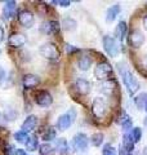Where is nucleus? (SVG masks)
<instances>
[{"mask_svg": "<svg viewBox=\"0 0 147 155\" xmlns=\"http://www.w3.org/2000/svg\"><path fill=\"white\" fill-rule=\"evenodd\" d=\"M117 69H119V72L122 78V83L126 87V89H128V93L130 96H133L137 91L139 89V83L138 80L134 78V75L130 72V70L126 67V65L124 62H121V64H117Z\"/></svg>", "mask_w": 147, "mask_h": 155, "instance_id": "f257e3e1", "label": "nucleus"}, {"mask_svg": "<svg viewBox=\"0 0 147 155\" xmlns=\"http://www.w3.org/2000/svg\"><path fill=\"white\" fill-rule=\"evenodd\" d=\"M39 53H40L41 57H44L48 61L60 60V51H58V48L54 43H44V44L39 48Z\"/></svg>", "mask_w": 147, "mask_h": 155, "instance_id": "f03ea898", "label": "nucleus"}, {"mask_svg": "<svg viewBox=\"0 0 147 155\" xmlns=\"http://www.w3.org/2000/svg\"><path fill=\"white\" fill-rule=\"evenodd\" d=\"M75 119H76V111L75 110H68L67 113L65 114H62L61 116H58V119H57V124H56V127L58 130H66L68 129L72 125V123L75 122Z\"/></svg>", "mask_w": 147, "mask_h": 155, "instance_id": "7ed1b4c3", "label": "nucleus"}, {"mask_svg": "<svg viewBox=\"0 0 147 155\" xmlns=\"http://www.w3.org/2000/svg\"><path fill=\"white\" fill-rule=\"evenodd\" d=\"M112 72V67L110 64L107 62H101L98 64L94 69V76L97 80H101V81H106L107 78L110 76V74Z\"/></svg>", "mask_w": 147, "mask_h": 155, "instance_id": "20e7f679", "label": "nucleus"}, {"mask_svg": "<svg viewBox=\"0 0 147 155\" xmlns=\"http://www.w3.org/2000/svg\"><path fill=\"white\" fill-rule=\"evenodd\" d=\"M107 109H109L107 107V102L103 98H100V97L94 98L93 105H92V111H93V114H94V116H97V118H103L107 113Z\"/></svg>", "mask_w": 147, "mask_h": 155, "instance_id": "39448f33", "label": "nucleus"}, {"mask_svg": "<svg viewBox=\"0 0 147 155\" xmlns=\"http://www.w3.org/2000/svg\"><path fill=\"white\" fill-rule=\"evenodd\" d=\"M103 48L106 53L109 54L110 57H116L117 53H119V47H117V43L116 40L112 36H105L103 38Z\"/></svg>", "mask_w": 147, "mask_h": 155, "instance_id": "423d86ee", "label": "nucleus"}, {"mask_svg": "<svg viewBox=\"0 0 147 155\" xmlns=\"http://www.w3.org/2000/svg\"><path fill=\"white\" fill-rule=\"evenodd\" d=\"M88 142H89V140H88L85 133H77L74 136V138H72V146L75 150H77V151H84V150H87Z\"/></svg>", "mask_w": 147, "mask_h": 155, "instance_id": "0eeeda50", "label": "nucleus"}, {"mask_svg": "<svg viewBox=\"0 0 147 155\" xmlns=\"http://www.w3.org/2000/svg\"><path fill=\"white\" fill-rule=\"evenodd\" d=\"M18 22L24 27V28H31L35 23V17L30 11H22L18 14Z\"/></svg>", "mask_w": 147, "mask_h": 155, "instance_id": "6e6552de", "label": "nucleus"}, {"mask_svg": "<svg viewBox=\"0 0 147 155\" xmlns=\"http://www.w3.org/2000/svg\"><path fill=\"white\" fill-rule=\"evenodd\" d=\"M128 41L133 48H139L145 43V35L142 34L141 30H133L129 34Z\"/></svg>", "mask_w": 147, "mask_h": 155, "instance_id": "1a4fd4ad", "label": "nucleus"}, {"mask_svg": "<svg viewBox=\"0 0 147 155\" xmlns=\"http://www.w3.org/2000/svg\"><path fill=\"white\" fill-rule=\"evenodd\" d=\"M8 44L9 47L12 48H21L26 44V36L23 34H19V32H14L12 34L8 39Z\"/></svg>", "mask_w": 147, "mask_h": 155, "instance_id": "9d476101", "label": "nucleus"}, {"mask_svg": "<svg viewBox=\"0 0 147 155\" xmlns=\"http://www.w3.org/2000/svg\"><path fill=\"white\" fill-rule=\"evenodd\" d=\"M35 101L39 106H43V107H48V106H51L52 102H53V98L49 92L47 91H40L39 93L36 94L35 97Z\"/></svg>", "mask_w": 147, "mask_h": 155, "instance_id": "9b49d317", "label": "nucleus"}, {"mask_svg": "<svg viewBox=\"0 0 147 155\" xmlns=\"http://www.w3.org/2000/svg\"><path fill=\"white\" fill-rule=\"evenodd\" d=\"M60 23L57 21H47V22H43L41 26H40V31L45 35H49V34H57L60 31Z\"/></svg>", "mask_w": 147, "mask_h": 155, "instance_id": "f8f14e48", "label": "nucleus"}, {"mask_svg": "<svg viewBox=\"0 0 147 155\" xmlns=\"http://www.w3.org/2000/svg\"><path fill=\"white\" fill-rule=\"evenodd\" d=\"M16 9H17V3L13 2V0H9V2L4 3V8H3V17L5 19L12 18L14 14H16Z\"/></svg>", "mask_w": 147, "mask_h": 155, "instance_id": "ddd939ff", "label": "nucleus"}, {"mask_svg": "<svg viewBox=\"0 0 147 155\" xmlns=\"http://www.w3.org/2000/svg\"><path fill=\"white\" fill-rule=\"evenodd\" d=\"M75 89L79 94L85 96L90 92V83L85 79H77L75 81Z\"/></svg>", "mask_w": 147, "mask_h": 155, "instance_id": "4468645a", "label": "nucleus"}, {"mask_svg": "<svg viewBox=\"0 0 147 155\" xmlns=\"http://www.w3.org/2000/svg\"><path fill=\"white\" fill-rule=\"evenodd\" d=\"M40 83V79L36 76V75H32V74H27L23 76V81L22 84L26 89H32L35 88V87H38V84Z\"/></svg>", "mask_w": 147, "mask_h": 155, "instance_id": "2eb2a0df", "label": "nucleus"}, {"mask_svg": "<svg viewBox=\"0 0 147 155\" xmlns=\"http://www.w3.org/2000/svg\"><path fill=\"white\" fill-rule=\"evenodd\" d=\"M36 124H38V118L35 115H30V116H27L26 119H24V122L22 123V130L23 132H31V130L35 129L36 127Z\"/></svg>", "mask_w": 147, "mask_h": 155, "instance_id": "dca6fc26", "label": "nucleus"}, {"mask_svg": "<svg viewBox=\"0 0 147 155\" xmlns=\"http://www.w3.org/2000/svg\"><path fill=\"white\" fill-rule=\"evenodd\" d=\"M121 11V7L120 4H115V5L110 7L109 9H107V14H106V21L107 22H112L114 19L117 17V14L120 13Z\"/></svg>", "mask_w": 147, "mask_h": 155, "instance_id": "f3484780", "label": "nucleus"}, {"mask_svg": "<svg viewBox=\"0 0 147 155\" xmlns=\"http://www.w3.org/2000/svg\"><path fill=\"white\" fill-rule=\"evenodd\" d=\"M92 57L89 56H83L79 58V61H77V69L81 70V71H87L89 67L92 66Z\"/></svg>", "mask_w": 147, "mask_h": 155, "instance_id": "a211bd4d", "label": "nucleus"}, {"mask_svg": "<svg viewBox=\"0 0 147 155\" xmlns=\"http://www.w3.org/2000/svg\"><path fill=\"white\" fill-rule=\"evenodd\" d=\"M56 149L61 155L68 154V143L65 138H58L56 140Z\"/></svg>", "mask_w": 147, "mask_h": 155, "instance_id": "6ab92c4d", "label": "nucleus"}, {"mask_svg": "<svg viewBox=\"0 0 147 155\" xmlns=\"http://www.w3.org/2000/svg\"><path fill=\"white\" fill-rule=\"evenodd\" d=\"M122 146L125 149H128L132 153L134 149V138H133V133H125L122 137Z\"/></svg>", "mask_w": 147, "mask_h": 155, "instance_id": "aec40b11", "label": "nucleus"}, {"mask_svg": "<svg viewBox=\"0 0 147 155\" xmlns=\"http://www.w3.org/2000/svg\"><path fill=\"white\" fill-rule=\"evenodd\" d=\"M125 34H126V23L124 21H120L115 28V36L121 41L122 39H124Z\"/></svg>", "mask_w": 147, "mask_h": 155, "instance_id": "412c9836", "label": "nucleus"}, {"mask_svg": "<svg viewBox=\"0 0 147 155\" xmlns=\"http://www.w3.org/2000/svg\"><path fill=\"white\" fill-rule=\"evenodd\" d=\"M134 104L139 110H145L147 105V93H141L134 98Z\"/></svg>", "mask_w": 147, "mask_h": 155, "instance_id": "4be33fe9", "label": "nucleus"}, {"mask_svg": "<svg viewBox=\"0 0 147 155\" xmlns=\"http://www.w3.org/2000/svg\"><path fill=\"white\" fill-rule=\"evenodd\" d=\"M115 87H116L115 81H112V80H106V81H103V83L101 84V91L103 92V93H106V94H111L112 91L115 89Z\"/></svg>", "mask_w": 147, "mask_h": 155, "instance_id": "5701e85b", "label": "nucleus"}, {"mask_svg": "<svg viewBox=\"0 0 147 155\" xmlns=\"http://www.w3.org/2000/svg\"><path fill=\"white\" fill-rule=\"evenodd\" d=\"M38 149V137L36 136H30L26 141V150L28 151H35Z\"/></svg>", "mask_w": 147, "mask_h": 155, "instance_id": "b1692460", "label": "nucleus"}, {"mask_svg": "<svg viewBox=\"0 0 147 155\" xmlns=\"http://www.w3.org/2000/svg\"><path fill=\"white\" fill-rule=\"evenodd\" d=\"M41 137H43L44 141H52V140H54V138H56V129H54V128H52V127L47 128V129L43 132Z\"/></svg>", "mask_w": 147, "mask_h": 155, "instance_id": "393cba45", "label": "nucleus"}, {"mask_svg": "<svg viewBox=\"0 0 147 155\" xmlns=\"http://www.w3.org/2000/svg\"><path fill=\"white\" fill-rule=\"evenodd\" d=\"M62 26L65 27V30L67 31H74L76 28V21L75 19H72V18H65L63 19V22H62Z\"/></svg>", "mask_w": 147, "mask_h": 155, "instance_id": "a878e982", "label": "nucleus"}, {"mask_svg": "<svg viewBox=\"0 0 147 155\" xmlns=\"http://www.w3.org/2000/svg\"><path fill=\"white\" fill-rule=\"evenodd\" d=\"M53 146L51 143H43L39 146V153L40 155H52L53 154Z\"/></svg>", "mask_w": 147, "mask_h": 155, "instance_id": "bb28decb", "label": "nucleus"}, {"mask_svg": "<svg viewBox=\"0 0 147 155\" xmlns=\"http://www.w3.org/2000/svg\"><path fill=\"white\" fill-rule=\"evenodd\" d=\"M90 142H92L93 146H100V145L103 142V133L97 132V133H94V134H92Z\"/></svg>", "mask_w": 147, "mask_h": 155, "instance_id": "cd10ccee", "label": "nucleus"}, {"mask_svg": "<svg viewBox=\"0 0 147 155\" xmlns=\"http://www.w3.org/2000/svg\"><path fill=\"white\" fill-rule=\"evenodd\" d=\"M14 138H16V141L19 142V143H23L26 142L28 140V136L26 132H23V130H19V132H16L14 133Z\"/></svg>", "mask_w": 147, "mask_h": 155, "instance_id": "c85d7f7f", "label": "nucleus"}, {"mask_svg": "<svg viewBox=\"0 0 147 155\" xmlns=\"http://www.w3.org/2000/svg\"><path fill=\"white\" fill-rule=\"evenodd\" d=\"M102 155H115V149L111 145H105L103 150H102Z\"/></svg>", "mask_w": 147, "mask_h": 155, "instance_id": "c756f323", "label": "nucleus"}, {"mask_svg": "<svg viewBox=\"0 0 147 155\" xmlns=\"http://www.w3.org/2000/svg\"><path fill=\"white\" fill-rule=\"evenodd\" d=\"M142 137V129L141 128H134L133 129V138H134V142H138Z\"/></svg>", "mask_w": 147, "mask_h": 155, "instance_id": "7c9ffc66", "label": "nucleus"}, {"mask_svg": "<svg viewBox=\"0 0 147 155\" xmlns=\"http://www.w3.org/2000/svg\"><path fill=\"white\" fill-rule=\"evenodd\" d=\"M129 120H130V116L126 114V113H124V111H122V113H121V116L119 118V123L122 125V124H125L126 122H129Z\"/></svg>", "mask_w": 147, "mask_h": 155, "instance_id": "2f4dec72", "label": "nucleus"}, {"mask_svg": "<svg viewBox=\"0 0 147 155\" xmlns=\"http://www.w3.org/2000/svg\"><path fill=\"white\" fill-rule=\"evenodd\" d=\"M5 118L8 119V120H14V118H16V113H14V111L12 110V109H8V110H5Z\"/></svg>", "mask_w": 147, "mask_h": 155, "instance_id": "473e14b6", "label": "nucleus"}, {"mask_svg": "<svg viewBox=\"0 0 147 155\" xmlns=\"http://www.w3.org/2000/svg\"><path fill=\"white\" fill-rule=\"evenodd\" d=\"M53 4H58V5H61V7H70V2H67V0H57V2H53Z\"/></svg>", "mask_w": 147, "mask_h": 155, "instance_id": "72a5a7b5", "label": "nucleus"}, {"mask_svg": "<svg viewBox=\"0 0 147 155\" xmlns=\"http://www.w3.org/2000/svg\"><path fill=\"white\" fill-rule=\"evenodd\" d=\"M119 155H132V153L129 151L128 149H125V147L121 145V146L119 147Z\"/></svg>", "mask_w": 147, "mask_h": 155, "instance_id": "f704fd0d", "label": "nucleus"}, {"mask_svg": "<svg viewBox=\"0 0 147 155\" xmlns=\"http://www.w3.org/2000/svg\"><path fill=\"white\" fill-rule=\"evenodd\" d=\"M132 124H133V123H132V120H129V122H126L125 124H122L121 127H122V129H124V130H128L129 128H132Z\"/></svg>", "mask_w": 147, "mask_h": 155, "instance_id": "c9c22d12", "label": "nucleus"}, {"mask_svg": "<svg viewBox=\"0 0 147 155\" xmlns=\"http://www.w3.org/2000/svg\"><path fill=\"white\" fill-rule=\"evenodd\" d=\"M7 155H16V149H13L12 146H8Z\"/></svg>", "mask_w": 147, "mask_h": 155, "instance_id": "e433bc0d", "label": "nucleus"}, {"mask_svg": "<svg viewBox=\"0 0 147 155\" xmlns=\"http://www.w3.org/2000/svg\"><path fill=\"white\" fill-rule=\"evenodd\" d=\"M5 79V71H4L2 67H0V84L3 83V80Z\"/></svg>", "mask_w": 147, "mask_h": 155, "instance_id": "4c0bfd02", "label": "nucleus"}, {"mask_svg": "<svg viewBox=\"0 0 147 155\" xmlns=\"http://www.w3.org/2000/svg\"><path fill=\"white\" fill-rule=\"evenodd\" d=\"M74 51H76V48H72V45H66V52H74Z\"/></svg>", "mask_w": 147, "mask_h": 155, "instance_id": "58836bf2", "label": "nucleus"}, {"mask_svg": "<svg viewBox=\"0 0 147 155\" xmlns=\"http://www.w3.org/2000/svg\"><path fill=\"white\" fill-rule=\"evenodd\" d=\"M3 40H4V30H3V27H0V43Z\"/></svg>", "mask_w": 147, "mask_h": 155, "instance_id": "ea45409f", "label": "nucleus"}, {"mask_svg": "<svg viewBox=\"0 0 147 155\" xmlns=\"http://www.w3.org/2000/svg\"><path fill=\"white\" fill-rule=\"evenodd\" d=\"M143 26H145V28L147 30V16L143 18Z\"/></svg>", "mask_w": 147, "mask_h": 155, "instance_id": "a19ab883", "label": "nucleus"}, {"mask_svg": "<svg viewBox=\"0 0 147 155\" xmlns=\"http://www.w3.org/2000/svg\"><path fill=\"white\" fill-rule=\"evenodd\" d=\"M143 155H147V146L145 147V151H143Z\"/></svg>", "mask_w": 147, "mask_h": 155, "instance_id": "79ce46f5", "label": "nucleus"}, {"mask_svg": "<svg viewBox=\"0 0 147 155\" xmlns=\"http://www.w3.org/2000/svg\"><path fill=\"white\" fill-rule=\"evenodd\" d=\"M145 125H146V127H147V118H146V120H145Z\"/></svg>", "mask_w": 147, "mask_h": 155, "instance_id": "37998d69", "label": "nucleus"}, {"mask_svg": "<svg viewBox=\"0 0 147 155\" xmlns=\"http://www.w3.org/2000/svg\"><path fill=\"white\" fill-rule=\"evenodd\" d=\"M145 110H146V111H147V105H146V109H145Z\"/></svg>", "mask_w": 147, "mask_h": 155, "instance_id": "c03bdc74", "label": "nucleus"}, {"mask_svg": "<svg viewBox=\"0 0 147 155\" xmlns=\"http://www.w3.org/2000/svg\"><path fill=\"white\" fill-rule=\"evenodd\" d=\"M0 116H2V114H0Z\"/></svg>", "mask_w": 147, "mask_h": 155, "instance_id": "a18cd8bd", "label": "nucleus"}, {"mask_svg": "<svg viewBox=\"0 0 147 155\" xmlns=\"http://www.w3.org/2000/svg\"><path fill=\"white\" fill-rule=\"evenodd\" d=\"M0 53H2V51H0Z\"/></svg>", "mask_w": 147, "mask_h": 155, "instance_id": "49530a36", "label": "nucleus"}]
</instances>
